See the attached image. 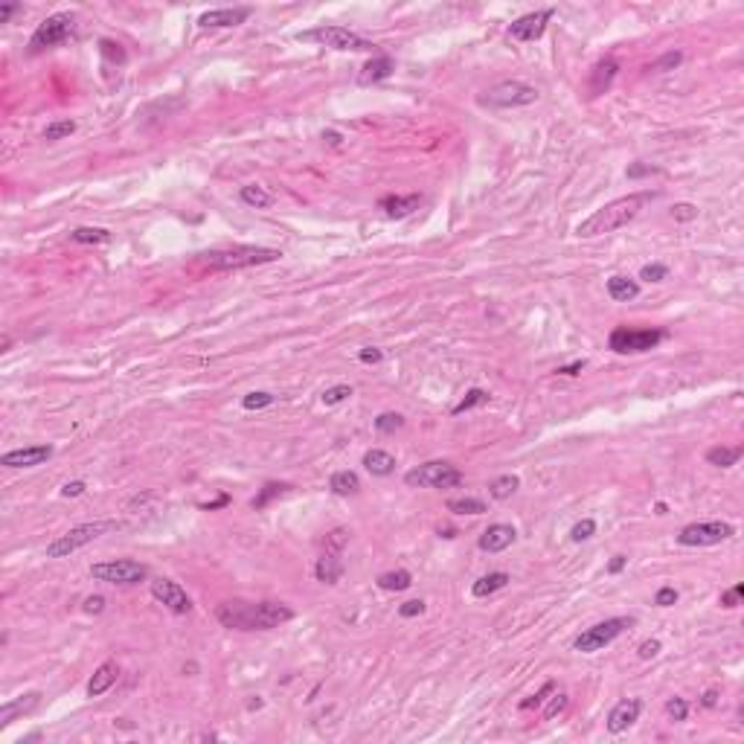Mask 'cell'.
<instances>
[{
	"mask_svg": "<svg viewBox=\"0 0 744 744\" xmlns=\"http://www.w3.org/2000/svg\"><path fill=\"white\" fill-rule=\"evenodd\" d=\"M274 404V396L271 393H248L245 398H242V407L245 410H262V407H271Z\"/></svg>",
	"mask_w": 744,
	"mask_h": 744,
	"instance_id": "7bdbcfd3",
	"label": "cell"
},
{
	"mask_svg": "<svg viewBox=\"0 0 744 744\" xmlns=\"http://www.w3.org/2000/svg\"><path fill=\"white\" fill-rule=\"evenodd\" d=\"M515 538H518L515 526H509V523H492L489 530H483V535H480L477 547L483 549V553H503L506 547L515 544Z\"/></svg>",
	"mask_w": 744,
	"mask_h": 744,
	"instance_id": "2e32d148",
	"label": "cell"
},
{
	"mask_svg": "<svg viewBox=\"0 0 744 744\" xmlns=\"http://www.w3.org/2000/svg\"><path fill=\"white\" fill-rule=\"evenodd\" d=\"M38 701H41L38 692H30V695H20V698H15V701H6L4 707H0V730H6L18 715L32 712L38 707Z\"/></svg>",
	"mask_w": 744,
	"mask_h": 744,
	"instance_id": "44dd1931",
	"label": "cell"
},
{
	"mask_svg": "<svg viewBox=\"0 0 744 744\" xmlns=\"http://www.w3.org/2000/svg\"><path fill=\"white\" fill-rule=\"evenodd\" d=\"M329 489H331L334 494H341V497H349V494H358V492H361V480H358L355 471H338V474H331Z\"/></svg>",
	"mask_w": 744,
	"mask_h": 744,
	"instance_id": "83f0119b",
	"label": "cell"
},
{
	"mask_svg": "<svg viewBox=\"0 0 744 744\" xmlns=\"http://www.w3.org/2000/svg\"><path fill=\"white\" fill-rule=\"evenodd\" d=\"M654 192H631L626 198H616L611 204H605L602 209H596L590 219H585L579 227H575V236L579 238H593V236H605L614 233L619 227H626L628 221H634L637 215L652 204Z\"/></svg>",
	"mask_w": 744,
	"mask_h": 744,
	"instance_id": "7a4b0ae2",
	"label": "cell"
},
{
	"mask_svg": "<svg viewBox=\"0 0 744 744\" xmlns=\"http://www.w3.org/2000/svg\"><path fill=\"white\" fill-rule=\"evenodd\" d=\"M215 619L221 622L224 628H236V631H268L276 628L282 622L294 619V611L282 605V602H224L215 608Z\"/></svg>",
	"mask_w": 744,
	"mask_h": 744,
	"instance_id": "6da1fadb",
	"label": "cell"
},
{
	"mask_svg": "<svg viewBox=\"0 0 744 744\" xmlns=\"http://www.w3.org/2000/svg\"><path fill=\"white\" fill-rule=\"evenodd\" d=\"M631 626H634L631 616H614V619H605V622H596V626H590L587 631H582L579 637L573 640V649L582 652V654H593L599 649H605V645H611L622 631L631 628Z\"/></svg>",
	"mask_w": 744,
	"mask_h": 744,
	"instance_id": "ba28073f",
	"label": "cell"
},
{
	"mask_svg": "<svg viewBox=\"0 0 744 744\" xmlns=\"http://www.w3.org/2000/svg\"><path fill=\"white\" fill-rule=\"evenodd\" d=\"M76 245H108L111 242V233L105 227H76L70 233Z\"/></svg>",
	"mask_w": 744,
	"mask_h": 744,
	"instance_id": "1f68e13d",
	"label": "cell"
},
{
	"mask_svg": "<svg viewBox=\"0 0 744 744\" xmlns=\"http://www.w3.org/2000/svg\"><path fill=\"white\" fill-rule=\"evenodd\" d=\"M242 201L248 207H253V209H268V207H274V195H271L265 186H259V183L242 186Z\"/></svg>",
	"mask_w": 744,
	"mask_h": 744,
	"instance_id": "f546056e",
	"label": "cell"
},
{
	"mask_svg": "<svg viewBox=\"0 0 744 744\" xmlns=\"http://www.w3.org/2000/svg\"><path fill=\"white\" fill-rule=\"evenodd\" d=\"M398 614H401L404 619H410V616H422V614H425V602H422V599H410V602H404V605L398 608Z\"/></svg>",
	"mask_w": 744,
	"mask_h": 744,
	"instance_id": "816d5d0a",
	"label": "cell"
},
{
	"mask_svg": "<svg viewBox=\"0 0 744 744\" xmlns=\"http://www.w3.org/2000/svg\"><path fill=\"white\" fill-rule=\"evenodd\" d=\"M90 575L96 582H108V585H140L149 575V567L140 561H131V559H114V561L93 564Z\"/></svg>",
	"mask_w": 744,
	"mask_h": 744,
	"instance_id": "30bf717a",
	"label": "cell"
},
{
	"mask_svg": "<svg viewBox=\"0 0 744 744\" xmlns=\"http://www.w3.org/2000/svg\"><path fill=\"white\" fill-rule=\"evenodd\" d=\"M99 47H102V53H105L111 61H126V53L119 50V44H114V41H108V38H105Z\"/></svg>",
	"mask_w": 744,
	"mask_h": 744,
	"instance_id": "db71d44e",
	"label": "cell"
},
{
	"mask_svg": "<svg viewBox=\"0 0 744 744\" xmlns=\"http://www.w3.org/2000/svg\"><path fill=\"white\" fill-rule=\"evenodd\" d=\"M448 512H453V515H483L486 503L480 497H453V500H448Z\"/></svg>",
	"mask_w": 744,
	"mask_h": 744,
	"instance_id": "836d02e7",
	"label": "cell"
},
{
	"mask_svg": "<svg viewBox=\"0 0 744 744\" xmlns=\"http://www.w3.org/2000/svg\"><path fill=\"white\" fill-rule=\"evenodd\" d=\"M509 585V573H489V575H483V579H477L474 582V587H471V593L477 596V599H486V596H492V593H497V590H503Z\"/></svg>",
	"mask_w": 744,
	"mask_h": 744,
	"instance_id": "4316f807",
	"label": "cell"
},
{
	"mask_svg": "<svg viewBox=\"0 0 744 744\" xmlns=\"http://www.w3.org/2000/svg\"><path fill=\"white\" fill-rule=\"evenodd\" d=\"M626 561H628L626 556H614V561H611V567H608V570H611V573H619L622 567H626Z\"/></svg>",
	"mask_w": 744,
	"mask_h": 744,
	"instance_id": "e7e4bbea",
	"label": "cell"
},
{
	"mask_svg": "<svg viewBox=\"0 0 744 744\" xmlns=\"http://www.w3.org/2000/svg\"><path fill=\"white\" fill-rule=\"evenodd\" d=\"M626 175L631 181H637V178H645V175H657V169H654V166H649V163H631Z\"/></svg>",
	"mask_w": 744,
	"mask_h": 744,
	"instance_id": "f5cc1de1",
	"label": "cell"
},
{
	"mask_svg": "<svg viewBox=\"0 0 744 744\" xmlns=\"http://www.w3.org/2000/svg\"><path fill=\"white\" fill-rule=\"evenodd\" d=\"M549 18H553V9L530 12V15H523V18H518V20L512 23V27H509V35H512L515 41H535V38L544 35Z\"/></svg>",
	"mask_w": 744,
	"mask_h": 744,
	"instance_id": "5bb4252c",
	"label": "cell"
},
{
	"mask_svg": "<svg viewBox=\"0 0 744 744\" xmlns=\"http://www.w3.org/2000/svg\"><path fill=\"white\" fill-rule=\"evenodd\" d=\"M715 704H718V689H707V692H704V698H701V707L712 709Z\"/></svg>",
	"mask_w": 744,
	"mask_h": 744,
	"instance_id": "94428289",
	"label": "cell"
},
{
	"mask_svg": "<svg viewBox=\"0 0 744 744\" xmlns=\"http://www.w3.org/2000/svg\"><path fill=\"white\" fill-rule=\"evenodd\" d=\"M608 297L616 303H631L640 297V282L631 276H611L608 279Z\"/></svg>",
	"mask_w": 744,
	"mask_h": 744,
	"instance_id": "484cf974",
	"label": "cell"
},
{
	"mask_svg": "<svg viewBox=\"0 0 744 744\" xmlns=\"http://www.w3.org/2000/svg\"><path fill=\"white\" fill-rule=\"evenodd\" d=\"M666 341L663 329H628V326H616L608 338V346L616 355H642L652 352L654 346H660Z\"/></svg>",
	"mask_w": 744,
	"mask_h": 744,
	"instance_id": "8992f818",
	"label": "cell"
},
{
	"mask_svg": "<svg viewBox=\"0 0 744 744\" xmlns=\"http://www.w3.org/2000/svg\"><path fill=\"white\" fill-rule=\"evenodd\" d=\"M439 535H442V538H453V535H457V532H453L451 526H448V530H439Z\"/></svg>",
	"mask_w": 744,
	"mask_h": 744,
	"instance_id": "03108f58",
	"label": "cell"
},
{
	"mask_svg": "<svg viewBox=\"0 0 744 744\" xmlns=\"http://www.w3.org/2000/svg\"><path fill=\"white\" fill-rule=\"evenodd\" d=\"M282 253L274 248H253V245H238L227 250H212L204 253V262L212 271H242L253 265H265V262H276Z\"/></svg>",
	"mask_w": 744,
	"mask_h": 744,
	"instance_id": "3957f363",
	"label": "cell"
},
{
	"mask_svg": "<svg viewBox=\"0 0 744 744\" xmlns=\"http://www.w3.org/2000/svg\"><path fill=\"white\" fill-rule=\"evenodd\" d=\"M398 427H404V416L401 413H381L375 419V430H378V434H396Z\"/></svg>",
	"mask_w": 744,
	"mask_h": 744,
	"instance_id": "f35d334b",
	"label": "cell"
},
{
	"mask_svg": "<svg viewBox=\"0 0 744 744\" xmlns=\"http://www.w3.org/2000/svg\"><path fill=\"white\" fill-rule=\"evenodd\" d=\"M736 535V526L727 520H704V523H689L678 532L681 547H715L721 541H730Z\"/></svg>",
	"mask_w": 744,
	"mask_h": 744,
	"instance_id": "8fae6325",
	"label": "cell"
},
{
	"mask_svg": "<svg viewBox=\"0 0 744 744\" xmlns=\"http://www.w3.org/2000/svg\"><path fill=\"white\" fill-rule=\"evenodd\" d=\"M85 611L87 614H102L105 611V596H87L85 599Z\"/></svg>",
	"mask_w": 744,
	"mask_h": 744,
	"instance_id": "9f6ffc18",
	"label": "cell"
},
{
	"mask_svg": "<svg viewBox=\"0 0 744 744\" xmlns=\"http://www.w3.org/2000/svg\"><path fill=\"white\" fill-rule=\"evenodd\" d=\"M741 596H744V585H736V587L724 590V593H721V608H736V605H741Z\"/></svg>",
	"mask_w": 744,
	"mask_h": 744,
	"instance_id": "681fc988",
	"label": "cell"
},
{
	"mask_svg": "<svg viewBox=\"0 0 744 744\" xmlns=\"http://www.w3.org/2000/svg\"><path fill=\"white\" fill-rule=\"evenodd\" d=\"M73 30H76V18L70 12H56V15H50L47 20L38 23V30L30 38V47L35 53L47 50V47H56V44H61L73 35Z\"/></svg>",
	"mask_w": 744,
	"mask_h": 744,
	"instance_id": "7c38bea8",
	"label": "cell"
},
{
	"mask_svg": "<svg viewBox=\"0 0 744 744\" xmlns=\"http://www.w3.org/2000/svg\"><path fill=\"white\" fill-rule=\"evenodd\" d=\"M678 602V590L675 587H660L657 593H654V605L657 608H671Z\"/></svg>",
	"mask_w": 744,
	"mask_h": 744,
	"instance_id": "7dc6e473",
	"label": "cell"
},
{
	"mask_svg": "<svg viewBox=\"0 0 744 744\" xmlns=\"http://www.w3.org/2000/svg\"><path fill=\"white\" fill-rule=\"evenodd\" d=\"M315 575H317V582H323V585H338L341 582V575H343V559H341L338 549H326V553L317 559Z\"/></svg>",
	"mask_w": 744,
	"mask_h": 744,
	"instance_id": "ffe728a7",
	"label": "cell"
},
{
	"mask_svg": "<svg viewBox=\"0 0 744 744\" xmlns=\"http://www.w3.org/2000/svg\"><path fill=\"white\" fill-rule=\"evenodd\" d=\"M669 276V268L666 265H660V262H652V265H642V271H640V279H645V282H663Z\"/></svg>",
	"mask_w": 744,
	"mask_h": 744,
	"instance_id": "f6af8a7d",
	"label": "cell"
},
{
	"mask_svg": "<svg viewBox=\"0 0 744 744\" xmlns=\"http://www.w3.org/2000/svg\"><path fill=\"white\" fill-rule=\"evenodd\" d=\"M640 712H642V701H637V698H626V701H619L611 712H608V730L616 736V733H626L637 718H640Z\"/></svg>",
	"mask_w": 744,
	"mask_h": 744,
	"instance_id": "ac0fdd59",
	"label": "cell"
},
{
	"mask_svg": "<svg viewBox=\"0 0 744 744\" xmlns=\"http://www.w3.org/2000/svg\"><path fill=\"white\" fill-rule=\"evenodd\" d=\"M352 396V387L349 384H334V387H329V390H323V404H341V401H346Z\"/></svg>",
	"mask_w": 744,
	"mask_h": 744,
	"instance_id": "b9f144b4",
	"label": "cell"
},
{
	"mask_svg": "<svg viewBox=\"0 0 744 744\" xmlns=\"http://www.w3.org/2000/svg\"><path fill=\"white\" fill-rule=\"evenodd\" d=\"M323 140L329 142V146H341V142H343V137H341L338 131H326V134H323Z\"/></svg>",
	"mask_w": 744,
	"mask_h": 744,
	"instance_id": "be15d7a7",
	"label": "cell"
},
{
	"mask_svg": "<svg viewBox=\"0 0 744 744\" xmlns=\"http://www.w3.org/2000/svg\"><path fill=\"white\" fill-rule=\"evenodd\" d=\"M486 401H489V393H486V390H480V387H474V390L465 393V398H463L457 407H453L451 413H453V416H460V413L471 410V407H477V404H486Z\"/></svg>",
	"mask_w": 744,
	"mask_h": 744,
	"instance_id": "8d00e7d4",
	"label": "cell"
},
{
	"mask_svg": "<svg viewBox=\"0 0 744 744\" xmlns=\"http://www.w3.org/2000/svg\"><path fill=\"white\" fill-rule=\"evenodd\" d=\"M410 585H413V575L407 570H390V573L378 575V587L381 590H407Z\"/></svg>",
	"mask_w": 744,
	"mask_h": 744,
	"instance_id": "d6a6232c",
	"label": "cell"
},
{
	"mask_svg": "<svg viewBox=\"0 0 744 744\" xmlns=\"http://www.w3.org/2000/svg\"><path fill=\"white\" fill-rule=\"evenodd\" d=\"M681 61H683V53H675V50H671V53H666L663 59H657V61H654L649 70H657V73H666V70H675Z\"/></svg>",
	"mask_w": 744,
	"mask_h": 744,
	"instance_id": "bcb514c9",
	"label": "cell"
},
{
	"mask_svg": "<svg viewBox=\"0 0 744 744\" xmlns=\"http://www.w3.org/2000/svg\"><path fill=\"white\" fill-rule=\"evenodd\" d=\"M364 468L372 477H390L396 471V460H393V453L381 451V448H372V451L364 453Z\"/></svg>",
	"mask_w": 744,
	"mask_h": 744,
	"instance_id": "d4e9b609",
	"label": "cell"
},
{
	"mask_svg": "<svg viewBox=\"0 0 744 744\" xmlns=\"http://www.w3.org/2000/svg\"><path fill=\"white\" fill-rule=\"evenodd\" d=\"M404 483L410 489H451L463 483V471L451 463L434 460V463H422L404 474Z\"/></svg>",
	"mask_w": 744,
	"mask_h": 744,
	"instance_id": "5b68a950",
	"label": "cell"
},
{
	"mask_svg": "<svg viewBox=\"0 0 744 744\" xmlns=\"http://www.w3.org/2000/svg\"><path fill=\"white\" fill-rule=\"evenodd\" d=\"M381 358H384V352H381V349H372V346L358 352V361H361V364H378Z\"/></svg>",
	"mask_w": 744,
	"mask_h": 744,
	"instance_id": "11a10c76",
	"label": "cell"
},
{
	"mask_svg": "<svg viewBox=\"0 0 744 744\" xmlns=\"http://www.w3.org/2000/svg\"><path fill=\"white\" fill-rule=\"evenodd\" d=\"M518 489H520V477H518V474H500L497 480H492L489 494H492L494 500H506V497H512Z\"/></svg>",
	"mask_w": 744,
	"mask_h": 744,
	"instance_id": "4dcf8cb0",
	"label": "cell"
},
{
	"mask_svg": "<svg viewBox=\"0 0 744 744\" xmlns=\"http://www.w3.org/2000/svg\"><path fill=\"white\" fill-rule=\"evenodd\" d=\"M152 596L163 608H169L172 614H189L192 611V599L186 596V590L172 582V579H154L152 582Z\"/></svg>",
	"mask_w": 744,
	"mask_h": 744,
	"instance_id": "4fadbf2b",
	"label": "cell"
},
{
	"mask_svg": "<svg viewBox=\"0 0 744 744\" xmlns=\"http://www.w3.org/2000/svg\"><path fill=\"white\" fill-rule=\"evenodd\" d=\"M119 678V666L116 660H105L99 669L93 671V678L87 681V698H99V695H105Z\"/></svg>",
	"mask_w": 744,
	"mask_h": 744,
	"instance_id": "7402d4cb",
	"label": "cell"
},
{
	"mask_svg": "<svg viewBox=\"0 0 744 744\" xmlns=\"http://www.w3.org/2000/svg\"><path fill=\"white\" fill-rule=\"evenodd\" d=\"M666 715L671 718V721H686L689 704H686L683 698H669V701H666Z\"/></svg>",
	"mask_w": 744,
	"mask_h": 744,
	"instance_id": "ee69618b",
	"label": "cell"
},
{
	"mask_svg": "<svg viewBox=\"0 0 744 744\" xmlns=\"http://www.w3.org/2000/svg\"><path fill=\"white\" fill-rule=\"evenodd\" d=\"M553 692H556V681H547V683H544V686H541L535 695H530V698H526V701H520V709L526 712V709L544 707V704H547V698H549V695H553Z\"/></svg>",
	"mask_w": 744,
	"mask_h": 744,
	"instance_id": "74e56055",
	"label": "cell"
},
{
	"mask_svg": "<svg viewBox=\"0 0 744 744\" xmlns=\"http://www.w3.org/2000/svg\"><path fill=\"white\" fill-rule=\"evenodd\" d=\"M396 70V64H393V59L390 56H375V59H370L364 67H361V73H358V85L361 87H370V85H375V82H381V79H387L390 73Z\"/></svg>",
	"mask_w": 744,
	"mask_h": 744,
	"instance_id": "603a6c76",
	"label": "cell"
},
{
	"mask_svg": "<svg viewBox=\"0 0 744 744\" xmlns=\"http://www.w3.org/2000/svg\"><path fill=\"white\" fill-rule=\"evenodd\" d=\"M18 9H20L18 4H6V6H0V23H6V20H9V18L18 12Z\"/></svg>",
	"mask_w": 744,
	"mask_h": 744,
	"instance_id": "6125c7cd",
	"label": "cell"
},
{
	"mask_svg": "<svg viewBox=\"0 0 744 744\" xmlns=\"http://www.w3.org/2000/svg\"><path fill=\"white\" fill-rule=\"evenodd\" d=\"M419 207H422L419 192H410V195H387L378 201V209H384V215H390V219H407Z\"/></svg>",
	"mask_w": 744,
	"mask_h": 744,
	"instance_id": "d6986e66",
	"label": "cell"
},
{
	"mask_svg": "<svg viewBox=\"0 0 744 744\" xmlns=\"http://www.w3.org/2000/svg\"><path fill=\"white\" fill-rule=\"evenodd\" d=\"M288 489H291V486H288V483H265V486H262V492H259V494H256V497L250 500V506H253L256 512H259V509H265V506H268L271 500L282 497V494H285Z\"/></svg>",
	"mask_w": 744,
	"mask_h": 744,
	"instance_id": "e575fe53",
	"label": "cell"
},
{
	"mask_svg": "<svg viewBox=\"0 0 744 744\" xmlns=\"http://www.w3.org/2000/svg\"><path fill=\"white\" fill-rule=\"evenodd\" d=\"M593 532H596V520L593 518H585V520H579L570 530V541H575V544H582V541H587V538H593Z\"/></svg>",
	"mask_w": 744,
	"mask_h": 744,
	"instance_id": "60d3db41",
	"label": "cell"
},
{
	"mask_svg": "<svg viewBox=\"0 0 744 744\" xmlns=\"http://www.w3.org/2000/svg\"><path fill=\"white\" fill-rule=\"evenodd\" d=\"M227 503H230V494H221V497H215L212 503H201V509H204V512H215V509L227 506Z\"/></svg>",
	"mask_w": 744,
	"mask_h": 744,
	"instance_id": "91938a15",
	"label": "cell"
},
{
	"mask_svg": "<svg viewBox=\"0 0 744 744\" xmlns=\"http://www.w3.org/2000/svg\"><path fill=\"white\" fill-rule=\"evenodd\" d=\"M253 15L250 6H236V9H209L198 18L201 27H212V30H219V27H238V23H245L248 18Z\"/></svg>",
	"mask_w": 744,
	"mask_h": 744,
	"instance_id": "e0dca14e",
	"label": "cell"
},
{
	"mask_svg": "<svg viewBox=\"0 0 744 744\" xmlns=\"http://www.w3.org/2000/svg\"><path fill=\"white\" fill-rule=\"evenodd\" d=\"M744 448H724V445H715L707 451V463L715 465V468H733L738 460H741Z\"/></svg>",
	"mask_w": 744,
	"mask_h": 744,
	"instance_id": "f1b7e54d",
	"label": "cell"
},
{
	"mask_svg": "<svg viewBox=\"0 0 744 744\" xmlns=\"http://www.w3.org/2000/svg\"><path fill=\"white\" fill-rule=\"evenodd\" d=\"M547 701H549V704L544 707V721H553V718L561 715V712L567 709V704H570V698H567L564 692H556L553 698H547Z\"/></svg>",
	"mask_w": 744,
	"mask_h": 744,
	"instance_id": "ab89813d",
	"label": "cell"
},
{
	"mask_svg": "<svg viewBox=\"0 0 744 744\" xmlns=\"http://www.w3.org/2000/svg\"><path fill=\"white\" fill-rule=\"evenodd\" d=\"M671 219H675V221H692V219H698V209H695L692 204H675V207H671Z\"/></svg>",
	"mask_w": 744,
	"mask_h": 744,
	"instance_id": "c3c4849f",
	"label": "cell"
},
{
	"mask_svg": "<svg viewBox=\"0 0 744 744\" xmlns=\"http://www.w3.org/2000/svg\"><path fill=\"white\" fill-rule=\"evenodd\" d=\"M585 367H587V364L582 361V358H579V361H573V364H567V367H559L556 372H559V375H579Z\"/></svg>",
	"mask_w": 744,
	"mask_h": 744,
	"instance_id": "680465c9",
	"label": "cell"
},
{
	"mask_svg": "<svg viewBox=\"0 0 744 744\" xmlns=\"http://www.w3.org/2000/svg\"><path fill=\"white\" fill-rule=\"evenodd\" d=\"M85 489H87V486L82 483V480H73V483H64L61 494H64V497H79V494H85Z\"/></svg>",
	"mask_w": 744,
	"mask_h": 744,
	"instance_id": "6f0895ef",
	"label": "cell"
},
{
	"mask_svg": "<svg viewBox=\"0 0 744 744\" xmlns=\"http://www.w3.org/2000/svg\"><path fill=\"white\" fill-rule=\"evenodd\" d=\"M532 102H538V90L532 85H523L515 79L500 82L492 90H486V96H480V105H486V108H523Z\"/></svg>",
	"mask_w": 744,
	"mask_h": 744,
	"instance_id": "9c48e42d",
	"label": "cell"
},
{
	"mask_svg": "<svg viewBox=\"0 0 744 744\" xmlns=\"http://www.w3.org/2000/svg\"><path fill=\"white\" fill-rule=\"evenodd\" d=\"M76 131V119H56V123H50L44 128V140H50V142H56V140H64V137H70Z\"/></svg>",
	"mask_w": 744,
	"mask_h": 744,
	"instance_id": "d590c367",
	"label": "cell"
},
{
	"mask_svg": "<svg viewBox=\"0 0 744 744\" xmlns=\"http://www.w3.org/2000/svg\"><path fill=\"white\" fill-rule=\"evenodd\" d=\"M119 530L116 520H93V523H82V526H73L70 532L59 535L56 541L47 544V559H67L70 553H76V549L93 544L96 538H102L108 532Z\"/></svg>",
	"mask_w": 744,
	"mask_h": 744,
	"instance_id": "277c9868",
	"label": "cell"
},
{
	"mask_svg": "<svg viewBox=\"0 0 744 744\" xmlns=\"http://www.w3.org/2000/svg\"><path fill=\"white\" fill-rule=\"evenodd\" d=\"M616 70H619V64H616L614 59L599 61V64L593 67V73H590V82H587V90H590V96L605 93V90L611 87V82L616 79Z\"/></svg>",
	"mask_w": 744,
	"mask_h": 744,
	"instance_id": "cb8c5ba5",
	"label": "cell"
},
{
	"mask_svg": "<svg viewBox=\"0 0 744 744\" xmlns=\"http://www.w3.org/2000/svg\"><path fill=\"white\" fill-rule=\"evenodd\" d=\"M297 38L305 44H320V47H331V50H355V53H364V50H372L375 47L346 27H326V23L323 27H315V30L297 32Z\"/></svg>",
	"mask_w": 744,
	"mask_h": 744,
	"instance_id": "52a82bcc",
	"label": "cell"
},
{
	"mask_svg": "<svg viewBox=\"0 0 744 744\" xmlns=\"http://www.w3.org/2000/svg\"><path fill=\"white\" fill-rule=\"evenodd\" d=\"M50 457H53L50 445H32V448L6 451L4 457H0V465H6V468H32V465H41L44 460H50Z\"/></svg>",
	"mask_w": 744,
	"mask_h": 744,
	"instance_id": "9a60e30c",
	"label": "cell"
},
{
	"mask_svg": "<svg viewBox=\"0 0 744 744\" xmlns=\"http://www.w3.org/2000/svg\"><path fill=\"white\" fill-rule=\"evenodd\" d=\"M660 640H645V642H640V649H637V654H640V660H652V657H657L660 654Z\"/></svg>",
	"mask_w": 744,
	"mask_h": 744,
	"instance_id": "f907efd6",
	"label": "cell"
}]
</instances>
